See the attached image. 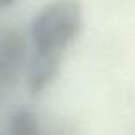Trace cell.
<instances>
[{
	"label": "cell",
	"mask_w": 135,
	"mask_h": 135,
	"mask_svg": "<svg viewBox=\"0 0 135 135\" xmlns=\"http://www.w3.org/2000/svg\"><path fill=\"white\" fill-rule=\"evenodd\" d=\"M82 29V9L77 0H53L31 24L33 55L27 65V89L43 92L56 79L62 58Z\"/></svg>",
	"instance_id": "6da1fadb"
},
{
	"label": "cell",
	"mask_w": 135,
	"mask_h": 135,
	"mask_svg": "<svg viewBox=\"0 0 135 135\" xmlns=\"http://www.w3.org/2000/svg\"><path fill=\"white\" fill-rule=\"evenodd\" d=\"M26 55V40L21 31L0 26V87L14 75Z\"/></svg>",
	"instance_id": "7a4b0ae2"
},
{
	"label": "cell",
	"mask_w": 135,
	"mask_h": 135,
	"mask_svg": "<svg viewBox=\"0 0 135 135\" xmlns=\"http://www.w3.org/2000/svg\"><path fill=\"white\" fill-rule=\"evenodd\" d=\"M9 132L12 135H40L41 128L38 123V116L26 108L14 109L9 118Z\"/></svg>",
	"instance_id": "3957f363"
},
{
	"label": "cell",
	"mask_w": 135,
	"mask_h": 135,
	"mask_svg": "<svg viewBox=\"0 0 135 135\" xmlns=\"http://www.w3.org/2000/svg\"><path fill=\"white\" fill-rule=\"evenodd\" d=\"M16 0H0V9H3V7L10 5V3H14Z\"/></svg>",
	"instance_id": "277c9868"
}]
</instances>
